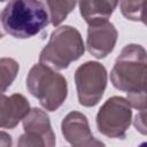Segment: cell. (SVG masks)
<instances>
[{
  "mask_svg": "<svg viewBox=\"0 0 147 147\" xmlns=\"http://www.w3.org/2000/svg\"><path fill=\"white\" fill-rule=\"evenodd\" d=\"M30 105L22 94L0 93V129H14L29 113Z\"/></svg>",
  "mask_w": 147,
  "mask_h": 147,
  "instance_id": "obj_10",
  "label": "cell"
},
{
  "mask_svg": "<svg viewBox=\"0 0 147 147\" xmlns=\"http://www.w3.org/2000/svg\"><path fill=\"white\" fill-rule=\"evenodd\" d=\"M20 64L10 57L0 59V93H3L15 80L18 74Z\"/></svg>",
  "mask_w": 147,
  "mask_h": 147,
  "instance_id": "obj_13",
  "label": "cell"
},
{
  "mask_svg": "<svg viewBox=\"0 0 147 147\" xmlns=\"http://www.w3.org/2000/svg\"><path fill=\"white\" fill-rule=\"evenodd\" d=\"M80 15L86 23L108 20L116 9L119 0H77Z\"/></svg>",
  "mask_w": 147,
  "mask_h": 147,
  "instance_id": "obj_11",
  "label": "cell"
},
{
  "mask_svg": "<svg viewBox=\"0 0 147 147\" xmlns=\"http://www.w3.org/2000/svg\"><path fill=\"white\" fill-rule=\"evenodd\" d=\"M131 108L127 100L122 96L109 98L101 106L96 115L99 132L108 138H125L132 119Z\"/></svg>",
  "mask_w": 147,
  "mask_h": 147,
  "instance_id": "obj_5",
  "label": "cell"
},
{
  "mask_svg": "<svg viewBox=\"0 0 147 147\" xmlns=\"http://www.w3.org/2000/svg\"><path fill=\"white\" fill-rule=\"evenodd\" d=\"M146 51L141 45H126L110 71L113 85L126 93L146 91Z\"/></svg>",
  "mask_w": 147,
  "mask_h": 147,
  "instance_id": "obj_3",
  "label": "cell"
},
{
  "mask_svg": "<svg viewBox=\"0 0 147 147\" xmlns=\"http://www.w3.org/2000/svg\"><path fill=\"white\" fill-rule=\"evenodd\" d=\"M46 5L49 21L54 26L60 25L74 10L77 0H42Z\"/></svg>",
  "mask_w": 147,
  "mask_h": 147,
  "instance_id": "obj_12",
  "label": "cell"
},
{
  "mask_svg": "<svg viewBox=\"0 0 147 147\" xmlns=\"http://www.w3.org/2000/svg\"><path fill=\"white\" fill-rule=\"evenodd\" d=\"M1 2H5V1H9V0H0Z\"/></svg>",
  "mask_w": 147,
  "mask_h": 147,
  "instance_id": "obj_19",
  "label": "cell"
},
{
  "mask_svg": "<svg viewBox=\"0 0 147 147\" xmlns=\"http://www.w3.org/2000/svg\"><path fill=\"white\" fill-rule=\"evenodd\" d=\"M86 47L96 59H103L110 54L117 41V30L108 20H98L87 23Z\"/></svg>",
  "mask_w": 147,
  "mask_h": 147,
  "instance_id": "obj_8",
  "label": "cell"
},
{
  "mask_svg": "<svg viewBox=\"0 0 147 147\" xmlns=\"http://www.w3.org/2000/svg\"><path fill=\"white\" fill-rule=\"evenodd\" d=\"M26 87L48 111L59 109L68 95L65 78L41 63L34 64L30 69L26 78Z\"/></svg>",
  "mask_w": 147,
  "mask_h": 147,
  "instance_id": "obj_4",
  "label": "cell"
},
{
  "mask_svg": "<svg viewBox=\"0 0 147 147\" xmlns=\"http://www.w3.org/2000/svg\"><path fill=\"white\" fill-rule=\"evenodd\" d=\"M10 145H11V137L6 132L0 131V147H7Z\"/></svg>",
  "mask_w": 147,
  "mask_h": 147,
  "instance_id": "obj_17",
  "label": "cell"
},
{
  "mask_svg": "<svg viewBox=\"0 0 147 147\" xmlns=\"http://www.w3.org/2000/svg\"><path fill=\"white\" fill-rule=\"evenodd\" d=\"M146 110H140L139 114H137L134 118V126L137 131H139L142 134H146Z\"/></svg>",
  "mask_w": 147,
  "mask_h": 147,
  "instance_id": "obj_16",
  "label": "cell"
},
{
  "mask_svg": "<svg viewBox=\"0 0 147 147\" xmlns=\"http://www.w3.org/2000/svg\"><path fill=\"white\" fill-rule=\"evenodd\" d=\"M127 102L131 107L140 110H146V91L130 92L127 93Z\"/></svg>",
  "mask_w": 147,
  "mask_h": 147,
  "instance_id": "obj_15",
  "label": "cell"
},
{
  "mask_svg": "<svg viewBox=\"0 0 147 147\" xmlns=\"http://www.w3.org/2000/svg\"><path fill=\"white\" fill-rule=\"evenodd\" d=\"M61 130L64 139L72 146H103L91 132L87 117L79 111L69 113L62 121Z\"/></svg>",
  "mask_w": 147,
  "mask_h": 147,
  "instance_id": "obj_9",
  "label": "cell"
},
{
  "mask_svg": "<svg viewBox=\"0 0 147 147\" xmlns=\"http://www.w3.org/2000/svg\"><path fill=\"white\" fill-rule=\"evenodd\" d=\"M3 34H5V33H3V31H2V28L0 26V39L3 37Z\"/></svg>",
  "mask_w": 147,
  "mask_h": 147,
  "instance_id": "obj_18",
  "label": "cell"
},
{
  "mask_svg": "<svg viewBox=\"0 0 147 147\" xmlns=\"http://www.w3.org/2000/svg\"><path fill=\"white\" fill-rule=\"evenodd\" d=\"M23 121L24 134L21 136L18 146H33V147H53L55 145V134L48 115L39 109L32 108L25 115Z\"/></svg>",
  "mask_w": 147,
  "mask_h": 147,
  "instance_id": "obj_7",
  "label": "cell"
},
{
  "mask_svg": "<svg viewBox=\"0 0 147 147\" xmlns=\"http://www.w3.org/2000/svg\"><path fill=\"white\" fill-rule=\"evenodd\" d=\"M78 101L84 107H93L101 100L107 86V70L95 61L78 67L75 72Z\"/></svg>",
  "mask_w": 147,
  "mask_h": 147,
  "instance_id": "obj_6",
  "label": "cell"
},
{
  "mask_svg": "<svg viewBox=\"0 0 147 147\" xmlns=\"http://www.w3.org/2000/svg\"><path fill=\"white\" fill-rule=\"evenodd\" d=\"M145 0H121V11L130 21L145 23Z\"/></svg>",
  "mask_w": 147,
  "mask_h": 147,
  "instance_id": "obj_14",
  "label": "cell"
},
{
  "mask_svg": "<svg viewBox=\"0 0 147 147\" xmlns=\"http://www.w3.org/2000/svg\"><path fill=\"white\" fill-rule=\"evenodd\" d=\"M84 52L80 32L74 26L63 25L52 32L48 44L40 52L39 63L53 70H62L78 60Z\"/></svg>",
  "mask_w": 147,
  "mask_h": 147,
  "instance_id": "obj_2",
  "label": "cell"
},
{
  "mask_svg": "<svg viewBox=\"0 0 147 147\" xmlns=\"http://www.w3.org/2000/svg\"><path fill=\"white\" fill-rule=\"evenodd\" d=\"M0 21L2 29L11 37L28 39L48 25L49 15L42 0H9Z\"/></svg>",
  "mask_w": 147,
  "mask_h": 147,
  "instance_id": "obj_1",
  "label": "cell"
}]
</instances>
